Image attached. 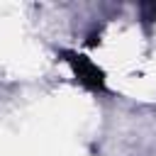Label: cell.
I'll return each instance as SVG.
<instances>
[{"instance_id": "obj_1", "label": "cell", "mask_w": 156, "mask_h": 156, "mask_svg": "<svg viewBox=\"0 0 156 156\" xmlns=\"http://www.w3.org/2000/svg\"><path fill=\"white\" fill-rule=\"evenodd\" d=\"M61 56H63V61L71 66L76 80H78L83 88L95 90V93L105 90V73H102L88 56H83V54H78V51H61Z\"/></svg>"}]
</instances>
